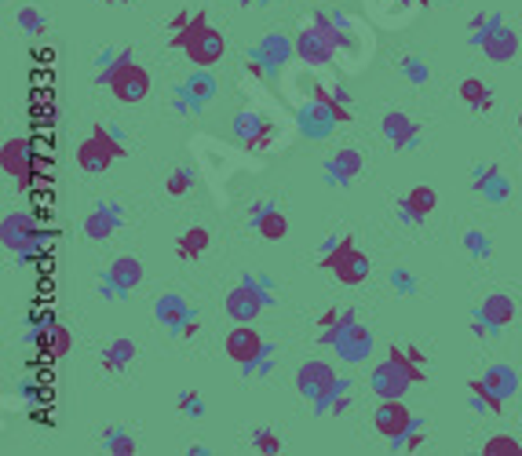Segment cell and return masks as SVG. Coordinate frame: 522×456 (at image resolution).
<instances>
[{"mask_svg":"<svg viewBox=\"0 0 522 456\" xmlns=\"http://www.w3.org/2000/svg\"><path fill=\"white\" fill-rule=\"evenodd\" d=\"M424 380H428V369L417 365L410 358V351H405V347H391L387 358L373 369L369 387H373L376 398H402L413 383H424Z\"/></svg>","mask_w":522,"mask_h":456,"instance_id":"cell-1","label":"cell"},{"mask_svg":"<svg viewBox=\"0 0 522 456\" xmlns=\"http://www.w3.org/2000/svg\"><path fill=\"white\" fill-rule=\"evenodd\" d=\"M172 48L187 51V59H190L194 66H201V70L216 66L223 55H226V40H223V33L208 22V12H194V22H190L187 30L172 33Z\"/></svg>","mask_w":522,"mask_h":456,"instance_id":"cell-2","label":"cell"},{"mask_svg":"<svg viewBox=\"0 0 522 456\" xmlns=\"http://www.w3.org/2000/svg\"><path fill=\"white\" fill-rule=\"evenodd\" d=\"M128 153V146L113 136L106 125H92L88 139L77 143V168L88 176H102L113 161H121Z\"/></svg>","mask_w":522,"mask_h":456,"instance_id":"cell-3","label":"cell"},{"mask_svg":"<svg viewBox=\"0 0 522 456\" xmlns=\"http://www.w3.org/2000/svg\"><path fill=\"white\" fill-rule=\"evenodd\" d=\"M318 267L329 270L340 285H366V281H369V270H373V263H369V256L358 249L355 234H343L340 245H336L332 252L318 256Z\"/></svg>","mask_w":522,"mask_h":456,"instance_id":"cell-4","label":"cell"},{"mask_svg":"<svg viewBox=\"0 0 522 456\" xmlns=\"http://www.w3.org/2000/svg\"><path fill=\"white\" fill-rule=\"evenodd\" d=\"M0 241H4V249H8L19 263H26V259H33V256L40 252L44 234H40V226L33 223L30 212H8L4 223H0Z\"/></svg>","mask_w":522,"mask_h":456,"instance_id":"cell-5","label":"cell"},{"mask_svg":"<svg viewBox=\"0 0 522 456\" xmlns=\"http://www.w3.org/2000/svg\"><path fill=\"white\" fill-rule=\"evenodd\" d=\"M336 380H340L336 365H329V362H322V358H311V362H304V365L296 369V390L311 402L314 417H325V402H329V394H332Z\"/></svg>","mask_w":522,"mask_h":456,"instance_id":"cell-6","label":"cell"},{"mask_svg":"<svg viewBox=\"0 0 522 456\" xmlns=\"http://www.w3.org/2000/svg\"><path fill=\"white\" fill-rule=\"evenodd\" d=\"M274 303V293L270 289H263V285H256L252 281V274H245L242 277V285H234V289L226 293V314L234 318V321H242V325H252L267 307Z\"/></svg>","mask_w":522,"mask_h":456,"instance_id":"cell-7","label":"cell"},{"mask_svg":"<svg viewBox=\"0 0 522 456\" xmlns=\"http://www.w3.org/2000/svg\"><path fill=\"white\" fill-rule=\"evenodd\" d=\"M143 259L139 256H118L110 267H106V274H102V281H99V296L102 300H125V296H132L139 285H143Z\"/></svg>","mask_w":522,"mask_h":456,"instance_id":"cell-8","label":"cell"},{"mask_svg":"<svg viewBox=\"0 0 522 456\" xmlns=\"http://www.w3.org/2000/svg\"><path fill=\"white\" fill-rule=\"evenodd\" d=\"M234 139L245 146V150H270L274 139H278V125L270 118L256 110H242L234 118Z\"/></svg>","mask_w":522,"mask_h":456,"instance_id":"cell-9","label":"cell"},{"mask_svg":"<svg viewBox=\"0 0 522 456\" xmlns=\"http://www.w3.org/2000/svg\"><path fill=\"white\" fill-rule=\"evenodd\" d=\"M0 168H4V176H12L19 183V190H30L37 164L30 157V139L26 136H12L4 146H0Z\"/></svg>","mask_w":522,"mask_h":456,"instance_id":"cell-10","label":"cell"},{"mask_svg":"<svg viewBox=\"0 0 522 456\" xmlns=\"http://www.w3.org/2000/svg\"><path fill=\"white\" fill-rule=\"evenodd\" d=\"M413 424H417V417L410 413V406H405L402 398H380V406L373 413V427H376L380 438L394 442V438H402L405 431H410Z\"/></svg>","mask_w":522,"mask_h":456,"instance_id":"cell-11","label":"cell"},{"mask_svg":"<svg viewBox=\"0 0 522 456\" xmlns=\"http://www.w3.org/2000/svg\"><path fill=\"white\" fill-rule=\"evenodd\" d=\"M296 59L311 70H322V66H332L336 63V51L329 44V37L314 26V22H304V30L296 33Z\"/></svg>","mask_w":522,"mask_h":456,"instance_id":"cell-12","label":"cell"},{"mask_svg":"<svg viewBox=\"0 0 522 456\" xmlns=\"http://www.w3.org/2000/svg\"><path fill=\"white\" fill-rule=\"evenodd\" d=\"M110 92H113V99L118 102H125V106H136V102H143L146 95H150V74L132 59L128 66H121L118 74L110 77V84H106Z\"/></svg>","mask_w":522,"mask_h":456,"instance_id":"cell-13","label":"cell"},{"mask_svg":"<svg viewBox=\"0 0 522 456\" xmlns=\"http://www.w3.org/2000/svg\"><path fill=\"white\" fill-rule=\"evenodd\" d=\"M362 168H366L362 150H355V146H343V150H336L332 157H325V164H322V176H325V183H329V187H351V183L362 176Z\"/></svg>","mask_w":522,"mask_h":456,"instance_id":"cell-14","label":"cell"},{"mask_svg":"<svg viewBox=\"0 0 522 456\" xmlns=\"http://www.w3.org/2000/svg\"><path fill=\"white\" fill-rule=\"evenodd\" d=\"M121 223H125V208H121L118 201H102V205H95V208L84 215L81 231H84L88 241H110L113 234L121 231Z\"/></svg>","mask_w":522,"mask_h":456,"instance_id":"cell-15","label":"cell"},{"mask_svg":"<svg viewBox=\"0 0 522 456\" xmlns=\"http://www.w3.org/2000/svg\"><path fill=\"white\" fill-rule=\"evenodd\" d=\"M296 55V37H285V33H267L256 48H252V59L263 63V70L270 77H278L285 70V63Z\"/></svg>","mask_w":522,"mask_h":456,"instance_id":"cell-16","label":"cell"},{"mask_svg":"<svg viewBox=\"0 0 522 456\" xmlns=\"http://www.w3.org/2000/svg\"><path fill=\"white\" fill-rule=\"evenodd\" d=\"M380 128H384V139H387L394 150H413V146L420 143V136H424V125L413 121L405 110H387L384 121H380Z\"/></svg>","mask_w":522,"mask_h":456,"instance_id":"cell-17","label":"cell"},{"mask_svg":"<svg viewBox=\"0 0 522 456\" xmlns=\"http://www.w3.org/2000/svg\"><path fill=\"white\" fill-rule=\"evenodd\" d=\"M296 125H300V132L307 139H329L340 121H336V113L329 110V102L311 99V102H300L296 106Z\"/></svg>","mask_w":522,"mask_h":456,"instance_id":"cell-18","label":"cell"},{"mask_svg":"<svg viewBox=\"0 0 522 456\" xmlns=\"http://www.w3.org/2000/svg\"><path fill=\"white\" fill-rule=\"evenodd\" d=\"M472 190H475L482 201H490V205L511 201V180L500 172V164H493V161L479 164L475 172H472Z\"/></svg>","mask_w":522,"mask_h":456,"instance_id":"cell-19","label":"cell"},{"mask_svg":"<svg viewBox=\"0 0 522 456\" xmlns=\"http://www.w3.org/2000/svg\"><path fill=\"white\" fill-rule=\"evenodd\" d=\"M226 355H230V362H238V365H249V362H256L260 355H263V347H267V339L252 329V325H234L226 332Z\"/></svg>","mask_w":522,"mask_h":456,"instance_id":"cell-20","label":"cell"},{"mask_svg":"<svg viewBox=\"0 0 522 456\" xmlns=\"http://www.w3.org/2000/svg\"><path fill=\"white\" fill-rule=\"evenodd\" d=\"M332 351H336V358H343V362L358 365V362H366V358L373 355V332H369V329H366L362 321L347 325V329H343V332L336 336Z\"/></svg>","mask_w":522,"mask_h":456,"instance_id":"cell-21","label":"cell"},{"mask_svg":"<svg viewBox=\"0 0 522 456\" xmlns=\"http://www.w3.org/2000/svg\"><path fill=\"white\" fill-rule=\"evenodd\" d=\"M435 205H438L435 187L420 183V187H413L410 194H405V197L394 205V212H398V219H402L405 226H417V223H424V219L435 212Z\"/></svg>","mask_w":522,"mask_h":456,"instance_id":"cell-22","label":"cell"},{"mask_svg":"<svg viewBox=\"0 0 522 456\" xmlns=\"http://www.w3.org/2000/svg\"><path fill=\"white\" fill-rule=\"evenodd\" d=\"M475 44L482 48V55H486L490 63H511L515 55H518V33H515L508 22L493 26V30H490V33H482Z\"/></svg>","mask_w":522,"mask_h":456,"instance_id":"cell-23","label":"cell"},{"mask_svg":"<svg viewBox=\"0 0 522 456\" xmlns=\"http://www.w3.org/2000/svg\"><path fill=\"white\" fill-rule=\"evenodd\" d=\"M249 223L256 226V234L267 238V241H281L288 234V219H285V212L274 201H256L249 208Z\"/></svg>","mask_w":522,"mask_h":456,"instance_id":"cell-24","label":"cell"},{"mask_svg":"<svg viewBox=\"0 0 522 456\" xmlns=\"http://www.w3.org/2000/svg\"><path fill=\"white\" fill-rule=\"evenodd\" d=\"M154 318H157L172 336H176L180 325H183L187 318H194V311H190V303H187L180 293H164V296L154 300Z\"/></svg>","mask_w":522,"mask_h":456,"instance_id":"cell-25","label":"cell"},{"mask_svg":"<svg viewBox=\"0 0 522 456\" xmlns=\"http://www.w3.org/2000/svg\"><path fill=\"white\" fill-rule=\"evenodd\" d=\"M136 355H139L136 339H128V336L110 339V347L102 351V373H110V376H121V373H128V369H132V362H136Z\"/></svg>","mask_w":522,"mask_h":456,"instance_id":"cell-26","label":"cell"},{"mask_svg":"<svg viewBox=\"0 0 522 456\" xmlns=\"http://www.w3.org/2000/svg\"><path fill=\"white\" fill-rule=\"evenodd\" d=\"M515 311H518V307H515V300H511L508 293H490V296L479 303L475 314H479L482 321H490V325L500 332V329H508V325L515 321Z\"/></svg>","mask_w":522,"mask_h":456,"instance_id":"cell-27","label":"cell"},{"mask_svg":"<svg viewBox=\"0 0 522 456\" xmlns=\"http://www.w3.org/2000/svg\"><path fill=\"white\" fill-rule=\"evenodd\" d=\"M355 321H358L355 307H329V311L318 318V344H322V347H332L336 336H340L347 325H355Z\"/></svg>","mask_w":522,"mask_h":456,"instance_id":"cell-28","label":"cell"},{"mask_svg":"<svg viewBox=\"0 0 522 456\" xmlns=\"http://www.w3.org/2000/svg\"><path fill=\"white\" fill-rule=\"evenodd\" d=\"M456 95H460L464 106L475 110V113H490L493 110V92H490V84L482 77H464L460 88H456Z\"/></svg>","mask_w":522,"mask_h":456,"instance_id":"cell-29","label":"cell"},{"mask_svg":"<svg viewBox=\"0 0 522 456\" xmlns=\"http://www.w3.org/2000/svg\"><path fill=\"white\" fill-rule=\"evenodd\" d=\"M102 452H110V456H136V452H139V442H136V434L125 431L121 424H110V427L102 431Z\"/></svg>","mask_w":522,"mask_h":456,"instance_id":"cell-30","label":"cell"},{"mask_svg":"<svg viewBox=\"0 0 522 456\" xmlns=\"http://www.w3.org/2000/svg\"><path fill=\"white\" fill-rule=\"evenodd\" d=\"M132 63V51L128 48H102L99 51V59H95V84H110V77L118 74L121 66H128Z\"/></svg>","mask_w":522,"mask_h":456,"instance_id":"cell-31","label":"cell"},{"mask_svg":"<svg viewBox=\"0 0 522 456\" xmlns=\"http://www.w3.org/2000/svg\"><path fill=\"white\" fill-rule=\"evenodd\" d=\"M208 245H212V234L205 231V226H190V231H183L180 241H176V256L180 259H201L208 252Z\"/></svg>","mask_w":522,"mask_h":456,"instance_id":"cell-32","label":"cell"},{"mask_svg":"<svg viewBox=\"0 0 522 456\" xmlns=\"http://www.w3.org/2000/svg\"><path fill=\"white\" fill-rule=\"evenodd\" d=\"M482 380L504 398V402H508V398H515L518 394V373L511 369V365H504V362H497V365H490L486 373H482Z\"/></svg>","mask_w":522,"mask_h":456,"instance_id":"cell-33","label":"cell"},{"mask_svg":"<svg viewBox=\"0 0 522 456\" xmlns=\"http://www.w3.org/2000/svg\"><path fill=\"white\" fill-rule=\"evenodd\" d=\"M468 390H472V409H486V413H493V417H504V398L486 383V380H472L468 383Z\"/></svg>","mask_w":522,"mask_h":456,"instance_id":"cell-34","label":"cell"},{"mask_svg":"<svg viewBox=\"0 0 522 456\" xmlns=\"http://www.w3.org/2000/svg\"><path fill=\"white\" fill-rule=\"evenodd\" d=\"M183 88H187V95H190L198 106H208V102L216 99V92H219V84H216V77H212L208 70H198V74H190V77L183 81Z\"/></svg>","mask_w":522,"mask_h":456,"instance_id":"cell-35","label":"cell"},{"mask_svg":"<svg viewBox=\"0 0 522 456\" xmlns=\"http://www.w3.org/2000/svg\"><path fill=\"white\" fill-rule=\"evenodd\" d=\"M15 26L26 33V37H44L48 33V15L37 8V4H22L15 12Z\"/></svg>","mask_w":522,"mask_h":456,"instance_id":"cell-36","label":"cell"},{"mask_svg":"<svg viewBox=\"0 0 522 456\" xmlns=\"http://www.w3.org/2000/svg\"><path fill=\"white\" fill-rule=\"evenodd\" d=\"M351 387H355V383L347 380V376H340V380H336V387H332V394H329V402H325V417H343L347 409L355 406Z\"/></svg>","mask_w":522,"mask_h":456,"instance_id":"cell-37","label":"cell"},{"mask_svg":"<svg viewBox=\"0 0 522 456\" xmlns=\"http://www.w3.org/2000/svg\"><path fill=\"white\" fill-rule=\"evenodd\" d=\"M410 4H417V0H369L373 15H376L380 22H387V26L402 22V19H405V8H410ZM417 8H420V4H417Z\"/></svg>","mask_w":522,"mask_h":456,"instance_id":"cell-38","label":"cell"},{"mask_svg":"<svg viewBox=\"0 0 522 456\" xmlns=\"http://www.w3.org/2000/svg\"><path fill=\"white\" fill-rule=\"evenodd\" d=\"M44 351L55 358V362H63L70 351H74V332L66 329V325H51V332H48V344H44Z\"/></svg>","mask_w":522,"mask_h":456,"instance_id":"cell-39","label":"cell"},{"mask_svg":"<svg viewBox=\"0 0 522 456\" xmlns=\"http://www.w3.org/2000/svg\"><path fill=\"white\" fill-rule=\"evenodd\" d=\"M398 74L410 84H417V88L431 81V66L420 59V55H402V59H398Z\"/></svg>","mask_w":522,"mask_h":456,"instance_id":"cell-40","label":"cell"},{"mask_svg":"<svg viewBox=\"0 0 522 456\" xmlns=\"http://www.w3.org/2000/svg\"><path fill=\"white\" fill-rule=\"evenodd\" d=\"M424 438H428V424L424 420H417L410 431H405L402 438H394V442H387L391 445V452H417L420 445H424Z\"/></svg>","mask_w":522,"mask_h":456,"instance_id":"cell-41","label":"cell"},{"mask_svg":"<svg viewBox=\"0 0 522 456\" xmlns=\"http://www.w3.org/2000/svg\"><path fill=\"white\" fill-rule=\"evenodd\" d=\"M464 252L472 259H490L493 256V238L482 231H464Z\"/></svg>","mask_w":522,"mask_h":456,"instance_id":"cell-42","label":"cell"},{"mask_svg":"<svg viewBox=\"0 0 522 456\" xmlns=\"http://www.w3.org/2000/svg\"><path fill=\"white\" fill-rule=\"evenodd\" d=\"M252 449L256 452H267V456H278L285 449V442H281V434L274 427H256L252 431Z\"/></svg>","mask_w":522,"mask_h":456,"instance_id":"cell-43","label":"cell"},{"mask_svg":"<svg viewBox=\"0 0 522 456\" xmlns=\"http://www.w3.org/2000/svg\"><path fill=\"white\" fill-rule=\"evenodd\" d=\"M198 183V176H194V168H176V172L168 176V183H164V190L172 194V197H183V194H190V187Z\"/></svg>","mask_w":522,"mask_h":456,"instance_id":"cell-44","label":"cell"},{"mask_svg":"<svg viewBox=\"0 0 522 456\" xmlns=\"http://www.w3.org/2000/svg\"><path fill=\"white\" fill-rule=\"evenodd\" d=\"M482 452H486V456H497V452H504V456H522V442H515L511 434H493V438L482 442Z\"/></svg>","mask_w":522,"mask_h":456,"instance_id":"cell-45","label":"cell"},{"mask_svg":"<svg viewBox=\"0 0 522 456\" xmlns=\"http://www.w3.org/2000/svg\"><path fill=\"white\" fill-rule=\"evenodd\" d=\"M391 289H394L398 296H417V289H420V285H417V274L405 270V267H394V270H391Z\"/></svg>","mask_w":522,"mask_h":456,"instance_id":"cell-46","label":"cell"},{"mask_svg":"<svg viewBox=\"0 0 522 456\" xmlns=\"http://www.w3.org/2000/svg\"><path fill=\"white\" fill-rule=\"evenodd\" d=\"M176 409H180L183 417H190V420H201V417H205V402H201L198 390H183V394L176 398Z\"/></svg>","mask_w":522,"mask_h":456,"instance_id":"cell-47","label":"cell"},{"mask_svg":"<svg viewBox=\"0 0 522 456\" xmlns=\"http://www.w3.org/2000/svg\"><path fill=\"white\" fill-rule=\"evenodd\" d=\"M274 358H278V347H274V344H267V347H263V355H260L256 362L242 365V373H245V376H267V373L274 369Z\"/></svg>","mask_w":522,"mask_h":456,"instance_id":"cell-48","label":"cell"},{"mask_svg":"<svg viewBox=\"0 0 522 456\" xmlns=\"http://www.w3.org/2000/svg\"><path fill=\"white\" fill-rule=\"evenodd\" d=\"M504 19L497 15V12H482V15H472V22H468V33H472V40H479L482 33H490L493 26H500Z\"/></svg>","mask_w":522,"mask_h":456,"instance_id":"cell-49","label":"cell"},{"mask_svg":"<svg viewBox=\"0 0 522 456\" xmlns=\"http://www.w3.org/2000/svg\"><path fill=\"white\" fill-rule=\"evenodd\" d=\"M172 106H176L180 118H194V113H201V106L187 95V88H176V95H172Z\"/></svg>","mask_w":522,"mask_h":456,"instance_id":"cell-50","label":"cell"},{"mask_svg":"<svg viewBox=\"0 0 522 456\" xmlns=\"http://www.w3.org/2000/svg\"><path fill=\"white\" fill-rule=\"evenodd\" d=\"M198 332H201V318L194 314V318H187V321L180 325V332H176V339H194Z\"/></svg>","mask_w":522,"mask_h":456,"instance_id":"cell-51","label":"cell"},{"mask_svg":"<svg viewBox=\"0 0 522 456\" xmlns=\"http://www.w3.org/2000/svg\"><path fill=\"white\" fill-rule=\"evenodd\" d=\"M472 332H475L479 339H490V336H497V329H493L490 321H482L479 314H472Z\"/></svg>","mask_w":522,"mask_h":456,"instance_id":"cell-52","label":"cell"},{"mask_svg":"<svg viewBox=\"0 0 522 456\" xmlns=\"http://www.w3.org/2000/svg\"><path fill=\"white\" fill-rule=\"evenodd\" d=\"M190 22H194V15H190V12H180V15H172V19H168V30H172V33H180V30H187Z\"/></svg>","mask_w":522,"mask_h":456,"instance_id":"cell-53","label":"cell"},{"mask_svg":"<svg viewBox=\"0 0 522 456\" xmlns=\"http://www.w3.org/2000/svg\"><path fill=\"white\" fill-rule=\"evenodd\" d=\"M252 4H260V0H242V8H252Z\"/></svg>","mask_w":522,"mask_h":456,"instance_id":"cell-54","label":"cell"},{"mask_svg":"<svg viewBox=\"0 0 522 456\" xmlns=\"http://www.w3.org/2000/svg\"><path fill=\"white\" fill-rule=\"evenodd\" d=\"M417 4H420V8H428V4H431V0H417Z\"/></svg>","mask_w":522,"mask_h":456,"instance_id":"cell-55","label":"cell"},{"mask_svg":"<svg viewBox=\"0 0 522 456\" xmlns=\"http://www.w3.org/2000/svg\"><path fill=\"white\" fill-rule=\"evenodd\" d=\"M102 4H121V0H102Z\"/></svg>","mask_w":522,"mask_h":456,"instance_id":"cell-56","label":"cell"},{"mask_svg":"<svg viewBox=\"0 0 522 456\" xmlns=\"http://www.w3.org/2000/svg\"><path fill=\"white\" fill-rule=\"evenodd\" d=\"M518 132H522V110H518Z\"/></svg>","mask_w":522,"mask_h":456,"instance_id":"cell-57","label":"cell"},{"mask_svg":"<svg viewBox=\"0 0 522 456\" xmlns=\"http://www.w3.org/2000/svg\"><path fill=\"white\" fill-rule=\"evenodd\" d=\"M121 4H128V0H121Z\"/></svg>","mask_w":522,"mask_h":456,"instance_id":"cell-58","label":"cell"}]
</instances>
